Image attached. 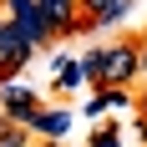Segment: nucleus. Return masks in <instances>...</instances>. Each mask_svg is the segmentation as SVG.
<instances>
[{
  "instance_id": "f257e3e1",
  "label": "nucleus",
  "mask_w": 147,
  "mask_h": 147,
  "mask_svg": "<svg viewBox=\"0 0 147 147\" xmlns=\"http://www.w3.org/2000/svg\"><path fill=\"white\" fill-rule=\"evenodd\" d=\"M81 66H86V76L102 81L107 91H122L137 71H142V46H96V51L81 56Z\"/></svg>"
},
{
  "instance_id": "f8f14e48",
  "label": "nucleus",
  "mask_w": 147,
  "mask_h": 147,
  "mask_svg": "<svg viewBox=\"0 0 147 147\" xmlns=\"http://www.w3.org/2000/svg\"><path fill=\"white\" fill-rule=\"evenodd\" d=\"M0 26H5V10H0Z\"/></svg>"
},
{
  "instance_id": "6e6552de",
  "label": "nucleus",
  "mask_w": 147,
  "mask_h": 147,
  "mask_svg": "<svg viewBox=\"0 0 147 147\" xmlns=\"http://www.w3.org/2000/svg\"><path fill=\"white\" fill-rule=\"evenodd\" d=\"M127 102H132L127 91H102V96H91V107H86V112H91V117H102V112H112V107H127Z\"/></svg>"
},
{
  "instance_id": "0eeeda50",
  "label": "nucleus",
  "mask_w": 147,
  "mask_h": 147,
  "mask_svg": "<svg viewBox=\"0 0 147 147\" xmlns=\"http://www.w3.org/2000/svg\"><path fill=\"white\" fill-rule=\"evenodd\" d=\"M91 76H86V66H81V61H61L56 66V86L61 91H76V86H86Z\"/></svg>"
},
{
  "instance_id": "7ed1b4c3",
  "label": "nucleus",
  "mask_w": 147,
  "mask_h": 147,
  "mask_svg": "<svg viewBox=\"0 0 147 147\" xmlns=\"http://www.w3.org/2000/svg\"><path fill=\"white\" fill-rule=\"evenodd\" d=\"M0 102H5L0 112H5L15 127H26V132H30V122H36V112H41L36 91H30V86H20V81H5V86H0Z\"/></svg>"
},
{
  "instance_id": "20e7f679",
  "label": "nucleus",
  "mask_w": 147,
  "mask_h": 147,
  "mask_svg": "<svg viewBox=\"0 0 147 147\" xmlns=\"http://www.w3.org/2000/svg\"><path fill=\"white\" fill-rule=\"evenodd\" d=\"M46 15V26H51V36H66V30L81 26V0H36Z\"/></svg>"
},
{
  "instance_id": "1a4fd4ad",
  "label": "nucleus",
  "mask_w": 147,
  "mask_h": 147,
  "mask_svg": "<svg viewBox=\"0 0 147 147\" xmlns=\"http://www.w3.org/2000/svg\"><path fill=\"white\" fill-rule=\"evenodd\" d=\"M26 142H30L26 127H5V132H0V147H26Z\"/></svg>"
},
{
  "instance_id": "423d86ee",
  "label": "nucleus",
  "mask_w": 147,
  "mask_h": 147,
  "mask_svg": "<svg viewBox=\"0 0 147 147\" xmlns=\"http://www.w3.org/2000/svg\"><path fill=\"white\" fill-rule=\"evenodd\" d=\"M66 127H71V112H36V122H30V132H41L46 142H56V137H66Z\"/></svg>"
},
{
  "instance_id": "ddd939ff",
  "label": "nucleus",
  "mask_w": 147,
  "mask_h": 147,
  "mask_svg": "<svg viewBox=\"0 0 147 147\" xmlns=\"http://www.w3.org/2000/svg\"><path fill=\"white\" fill-rule=\"evenodd\" d=\"M46 147H56V142H46Z\"/></svg>"
},
{
  "instance_id": "9d476101",
  "label": "nucleus",
  "mask_w": 147,
  "mask_h": 147,
  "mask_svg": "<svg viewBox=\"0 0 147 147\" xmlns=\"http://www.w3.org/2000/svg\"><path fill=\"white\" fill-rule=\"evenodd\" d=\"M86 147H122V137H117V127H102V132L91 137Z\"/></svg>"
},
{
  "instance_id": "9b49d317",
  "label": "nucleus",
  "mask_w": 147,
  "mask_h": 147,
  "mask_svg": "<svg viewBox=\"0 0 147 147\" xmlns=\"http://www.w3.org/2000/svg\"><path fill=\"white\" fill-rule=\"evenodd\" d=\"M142 71H147V46H142Z\"/></svg>"
},
{
  "instance_id": "f03ea898",
  "label": "nucleus",
  "mask_w": 147,
  "mask_h": 147,
  "mask_svg": "<svg viewBox=\"0 0 147 147\" xmlns=\"http://www.w3.org/2000/svg\"><path fill=\"white\" fill-rule=\"evenodd\" d=\"M5 20L15 26V36H20L30 51L51 41V26H46V15H41V5H36V0H5Z\"/></svg>"
},
{
  "instance_id": "39448f33",
  "label": "nucleus",
  "mask_w": 147,
  "mask_h": 147,
  "mask_svg": "<svg viewBox=\"0 0 147 147\" xmlns=\"http://www.w3.org/2000/svg\"><path fill=\"white\" fill-rule=\"evenodd\" d=\"M122 10H127V0H81V30L112 26V20H117Z\"/></svg>"
}]
</instances>
